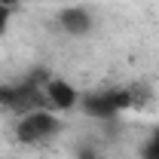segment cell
I'll use <instances>...</instances> for the list:
<instances>
[{"instance_id":"cell-1","label":"cell","mask_w":159,"mask_h":159,"mask_svg":"<svg viewBox=\"0 0 159 159\" xmlns=\"http://www.w3.org/2000/svg\"><path fill=\"white\" fill-rule=\"evenodd\" d=\"M58 129H61L58 113H52L49 107H34L16 119V141L25 147H40V144L55 138Z\"/></svg>"},{"instance_id":"cell-2","label":"cell","mask_w":159,"mask_h":159,"mask_svg":"<svg viewBox=\"0 0 159 159\" xmlns=\"http://www.w3.org/2000/svg\"><path fill=\"white\" fill-rule=\"evenodd\" d=\"M43 107H49L52 113H67V110H74L83 104V95L77 92V86L70 83V80H61V77H49L43 80Z\"/></svg>"},{"instance_id":"cell-3","label":"cell","mask_w":159,"mask_h":159,"mask_svg":"<svg viewBox=\"0 0 159 159\" xmlns=\"http://www.w3.org/2000/svg\"><path fill=\"white\" fill-rule=\"evenodd\" d=\"M55 21H58V28L67 34V37H89L92 34V28H95V16H92V9L89 6H61L58 12H55Z\"/></svg>"},{"instance_id":"cell-4","label":"cell","mask_w":159,"mask_h":159,"mask_svg":"<svg viewBox=\"0 0 159 159\" xmlns=\"http://www.w3.org/2000/svg\"><path fill=\"white\" fill-rule=\"evenodd\" d=\"M141 159H159V129H153L141 144Z\"/></svg>"},{"instance_id":"cell-5","label":"cell","mask_w":159,"mask_h":159,"mask_svg":"<svg viewBox=\"0 0 159 159\" xmlns=\"http://www.w3.org/2000/svg\"><path fill=\"white\" fill-rule=\"evenodd\" d=\"M6 21H9V12H3V16H0V34L6 31Z\"/></svg>"},{"instance_id":"cell-6","label":"cell","mask_w":159,"mask_h":159,"mask_svg":"<svg viewBox=\"0 0 159 159\" xmlns=\"http://www.w3.org/2000/svg\"><path fill=\"white\" fill-rule=\"evenodd\" d=\"M3 3H6V6L12 9V6H19V3H25V0H3Z\"/></svg>"},{"instance_id":"cell-7","label":"cell","mask_w":159,"mask_h":159,"mask_svg":"<svg viewBox=\"0 0 159 159\" xmlns=\"http://www.w3.org/2000/svg\"><path fill=\"white\" fill-rule=\"evenodd\" d=\"M3 12H9V6H6V3L0 0V16H3Z\"/></svg>"}]
</instances>
